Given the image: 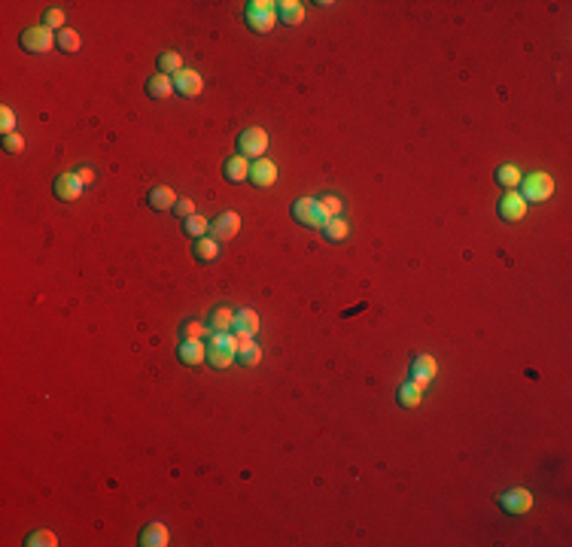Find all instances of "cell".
I'll return each instance as SVG.
<instances>
[{"mask_svg": "<svg viewBox=\"0 0 572 547\" xmlns=\"http://www.w3.org/2000/svg\"><path fill=\"white\" fill-rule=\"evenodd\" d=\"M554 195V180L548 174H530L521 176V198L530 204H542Z\"/></svg>", "mask_w": 572, "mask_h": 547, "instance_id": "obj_1", "label": "cell"}, {"mask_svg": "<svg viewBox=\"0 0 572 547\" xmlns=\"http://www.w3.org/2000/svg\"><path fill=\"white\" fill-rule=\"evenodd\" d=\"M293 219L304 228H323L326 225V216H323V210H320L317 198H299V201L293 204Z\"/></svg>", "mask_w": 572, "mask_h": 547, "instance_id": "obj_2", "label": "cell"}, {"mask_svg": "<svg viewBox=\"0 0 572 547\" xmlns=\"http://www.w3.org/2000/svg\"><path fill=\"white\" fill-rule=\"evenodd\" d=\"M265 149H268V134H265L262 128L241 131V137H238V156H243V158H265V156H262Z\"/></svg>", "mask_w": 572, "mask_h": 547, "instance_id": "obj_3", "label": "cell"}, {"mask_svg": "<svg viewBox=\"0 0 572 547\" xmlns=\"http://www.w3.org/2000/svg\"><path fill=\"white\" fill-rule=\"evenodd\" d=\"M19 43H21V49H25V52H30V55H46V52L55 46V37H52V30H46V28L40 25V28L21 30Z\"/></svg>", "mask_w": 572, "mask_h": 547, "instance_id": "obj_4", "label": "cell"}, {"mask_svg": "<svg viewBox=\"0 0 572 547\" xmlns=\"http://www.w3.org/2000/svg\"><path fill=\"white\" fill-rule=\"evenodd\" d=\"M499 508L506 514H515V517H521V514H527L533 508V492L524 490V487H515V490H506L502 496L497 499Z\"/></svg>", "mask_w": 572, "mask_h": 547, "instance_id": "obj_5", "label": "cell"}, {"mask_svg": "<svg viewBox=\"0 0 572 547\" xmlns=\"http://www.w3.org/2000/svg\"><path fill=\"white\" fill-rule=\"evenodd\" d=\"M238 231H241V216L234 210L219 213V216L210 222V237H213V241H232V237H238Z\"/></svg>", "mask_w": 572, "mask_h": 547, "instance_id": "obj_6", "label": "cell"}, {"mask_svg": "<svg viewBox=\"0 0 572 547\" xmlns=\"http://www.w3.org/2000/svg\"><path fill=\"white\" fill-rule=\"evenodd\" d=\"M497 213H499V219H506V222H517V219H524V213H527V201L521 198V192L512 189V192L502 195Z\"/></svg>", "mask_w": 572, "mask_h": 547, "instance_id": "obj_7", "label": "cell"}, {"mask_svg": "<svg viewBox=\"0 0 572 547\" xmlns=\"http://www.w3.org/2000/svg\"><path fill=\"white\" fill-rule=\"evenodd\" d=\"M247 180L253 183L256 189H268V186H274V180H277V165L268 161V158H256L253 165H250Z\"/></svg>", "mask_w": 572, "mask_h": 547, "instance_id": "obj_8", "label": "cell"}, {"mask_svg": "<svg viewBox=\"0 0 572 547\" xmlns=\"http://www.w3.org/2000/svg\"><path fill=\"white\" fill-rule=\"evenodd\" d=\"M82 183H80V176L76 174H58L55 176V186H52V192H55V198L58 201H76V198L82 195Z\"/></svg>", "mask_w": 572, "mask_h": 547, "instance_id": "obj_9", "label": "cell"}, {"mask_svg": "<svg viewBox=\"0 0 572 547\" xmlns=\"http://www.w3.org/2000/svg\"><path fill=\"white\" fill-rule=\"evenodd\" d=\"M201 89H204V80H201V73L198 71H183L174 76V91H180L183 98H195V95H201Z\"/></svg>", "mask_w": 572, "mask_h": 547, "instance_id": "obj_10", "label": "cell"}, {"mask_svg": "<svg viewBox=\"0 0 572 547\" xmlns=\"http://www.w3.org/2000/svg\"><path fill=\"white\" fill-rule=\"evenodd\" d=\"M232 331H234V337H238V341H247V337H253L256 331H259V313H256V310H250V307L238 310V313H234V326H232Z\"/></svg>", "mask_w": 572, "mask_h": 547, "instance_id": "obj_11", "label": "cell"}, {"mask_svg": "<svg viewBox=\"0 0 572 547\" xmlns=\"http://www.w3.org/2000/svg\"><path fill=\"white\" fill-rule=\"evenodd\" d=\"M436 371H439V362L432 356H426V353L414 356V362H411V380L421 383V387H426V383L436 377Z\"/></svg>", "mask_w": 572, "mask_h": 547, "instance_id": "obj_12", "label": "cell"}, {"mask_svg": "<svg viewBox=\"0 0 572 547\" xmlns=\"http://www.w3.org/2000/svg\"><path fill=\"white\" fill-rule=\"evenodd\" d=\"M171 541V532L165 529V523H147V526L140 529V538H137V544L140 547H165Z\"/></svg>", "mask_w": 572, "mask_h": 547, "instance_id": "obj_13", "label": "cell"}, {"mask_svg": "<svg viewBox=\"0 0 572 547\" xmlns=\"http://www.w3.org/2000/svg\"><path fill=\"white\" fill-rule=\"evenodd\" d=\"M177 359L183 362V365L195 368V365H201V362L207 359V350H204L201 341H183V344L177 346Z\"/></svg>", "mask_w": 572, "mask_h": 547, "instance_id": "obj_14", "label": "cell"}, {"mask_svg": "<svg viewBox=\"0 0 572 547\" xmlns=\"http://www.w3.org/2000/svg\"><path fill=\"white\" fill-rule=\"evenodd\" d=\"M259 359H262V346H259L253 337H247V341H238V350H234V362L243 368H256Z\"/></svg>", "mask_w": 572, "mask_h": 547, "instance_id": "obj_15", "label": "cell"}, {"mask_svg": "<svg viewBox=\"0 0 572 547\" xmlns=\"http://www.w3.org/2000/svg\"><path fill=\"white\" fill-rule=\"evenodd\" d=\"M171 91H174V80H171V76L156 73L152 80H147V98H152V101H167Z\"/></svg>", "mask_w": 572, "mask_h": 547, "instance_id": "obj_16", "label": "cell"}, {"mask_svg": "<svg viewBox=\"0 0 572 547\" xmlns=\"http://www.w3.org/2000/svg\"><path fill=\"white\" fill-rule=\"evenodd\" d=\"M147 201H149V207L152 210H174V204L180 201L177 195H174V189L171 186H156L147 195Z\"/></svg>", "mask_w": 572, "mask_h": 547, "instance_id": "obj_17", "label": "cell"}, {"mask_svg": "<svg viewBox=\"0 0 572 547\" xmlns=\"http://www.w3.org/2000/svg\"><path fill=\"white\" fill-rule=\"evenodd\" d=\"M223 176L228 183H243L250 176V165H247V158L243 156H232V158H225V165H223Z\"/></svg>", "mask_w": 572, "mask_h": 547, "instance_id": "obj_18", "label": "cell"}, {"mask_svg": "<svg viewBox=\"0 0 572 547\" xmlns=\"http://www.w3.org/2000/svg\"><path fill=\"white\" fill-rule=\"evenodd\" d=\"M207 362H210L213 368L234 365V346H225V344H219L216 337H213V344H210V350H207Z\"/></svg>", "mask_w": 572, "mask_h": 547, "instance_id": "obj_19", "label": "cell"}, {"mask_svg": "<svg viewBox=\"0 0 572 547\" xmlns=\"http://www.w3.org/2000/svg\"><path fill=\"white\" fill-rule=\"evenodd\" d=\"M274 21H277L274 10H256V12L247 10V28L256 30V34H268V30L274 28Z\"/></svg>", "mask_w": 572, "mask_h": 547, "instance_id": "obj_20", "label": "cell"}, {"mask_svg": "<svg viewBox=\"0 0 572 547\" xmlns=\"http://www.w3.org/2000/svg\"><path fill=\"white\" fill-rule=\"evenodd\" d=\"M421 392H423L421 383L405 380V383L399 387V392H396V398H399L402 407H417V405H421Z\"/></svg>", "mask_w": 572, "mask_h": 547, "instance_id": "obj_21", "label": "cell"}, {"mask_svg": "<svg viewBox=\"0 0 572 547\" xmlns=\"http://www.w3.org/2000/svg\"><path fill=\"white\" fill-rule=\"evenodd\" d=\"M55 46L64 55H76L80 52V46H82V40H80V34L76 30H71V28H61L58 30V37H55Z\"/></svg>", "mask_w": 572, "mask_h": 547, "instance_id": "obj_22", "label": "cell"}, {"mask_svg": "<svg viewBox=\"0 0 572 547\" xmlns=\"http://www.w3.org/2000/svg\"><path fill=\"white\" fill-rule=\"evenodd\" d=\"M232 326H234V310H232V307H216V310L210 313L213 335H219V331H232Z\"/></svg>", "mask_w": 572, "mask_h": 547, "instance_id": "obj_23", "label": "cell"}, {"mask_svg": "<svg viewBox=\"0 0 572 547\" xmlns=\"http://www.w3.org/2000/svg\"><path fill=\"white\" fill-rule=\"evenodd\" d=\"M192 252H195L198 261H213V259L219 256V241H213V237L204 234V237H198V241H195V250H192Z\"/></svg>", "mask_w": 572, "mask_h": 547, "instance_id": "obj_24", "label": "cell"}, {"mask_svg": "<svg viewBox=\"0 0 572 547\" xmlns=\"http://www.w3.org/2000/svg\"><path fill=\"white\" fill-rule=\"evenodd\" d=\"M277 6H280V19H284L286 25H302L304 3H299V0H284V3H277Z\"/></svg>", "mask_w": 572, "mask_h": 547, "instance_id": "obj_25", "label": "cell"}, {"mask_svg": "<svg viewBox=\"0 0 572 547\" xmlns=\"http://www.w3.org/2000/svg\"><path fill=\"white\" fill-rule=\"evenodd\" d=\"M347 222L341 219V216H335V219H326V225H323V237L329 243H338V241H344L347 237Z\"/></svg>", "mask_w": 572, "mask_h": 547, "instance_id": "obj_26", "label": "cell"}, {"mask_svg": "<svg viewBox=\"0 0 572 547\" xmlns=\"http://www.w3.org/2000/svg\"><path fill=\"white\" fill-rule=\"evenodd\" d=\"M497 183L506 192H512L515 186H521V171H517L515 165H502V167H497Z\"/></svg>", "mask_w": 572, "mask_h": 547, "instance_id": "obj_27", "label": "cell"}, {"mask_svg": "<svg viewBox=\"0 0 572 547\" xmlns=\"http://www.w3.org/2000/svg\"><path fill=\"white\" fill-rule=\"evenodd\" d=\"M207 231H210V222L204 216H198V213H195V216H189V219H183V234H186V237H195V241H198V237H204Z\"/></svg>", "mask_w": 572, "mask_h": 547, "instance_id": "obj_28", "label": "cell"}, {"mask_svg": "<svg viewBox=\"0 0 572 547\" xmlns=\"http://www.w3.org/2000/svg\"><path fill=\"white\" fill-rule=\"evenodd\" d=\"M180 71H183V58L177 55V52H162V55H158V73L177 76Z\"/></svg>", "mask_w": 572, "mask_h": 547, "instance_id": "obj_29", "label": "cell"}, {"mask_svg": "<svg viewBox=\"0 0 572 547\" xmlns=\"http://www.w3.org/2000/svg\"><path fill=\"white\" fill-rule=\"evenodd\" d=\"M25 544L28 547H55L58 538H55V532H49V529H37V532H30L25 538Z\"/></svg>", "mask_w": 572, "mask_h": 547, "instance_id": "obj_30", "label": "cell"}, {"mask_svg": "<svg viewBox=\"0 0 572 547\" xmlns=\"http://www.w3.org/2000/svg\"><path fill=\"white\" fill-rule=\"evenodd\" d=\"M317 204H320V210H323V216H326V219L341 216V198L326 195V198H317Z\"/></svg>", "mask_w": 572, "mask_h": 547, "instance_id": "obj_31", "label": "cell"}, {"mask_svg": "<svg viewBox=\"0 0 572 547\" xmlns=\"http://www.w3.org/2000/svg\"><path fill=\"white\" fill-rule=\"evenodd\" d=\"M43 28L46 30H61V28H64V12H61V10H46L43 12Z\"/></svg>", "mask_w": 572, "mask_h": 547, "instance_id": "obj_32", "label": "cell"}, {"mask_svg": "<svg viewBox=\"0 0 572 547\" xmlns=\"http://www.w3.org/2000/svg\"><path fill=\"white\" fill-rule=\"evenodd\" d=\"M21 149H25V137H21V134H6L3 137V152H6V156H19Z\"/></svg>", "mask_w": 572, "mask_h": 547, "instance_id": "obj_33", "label": "cell"}, {"mask_svg": "<svg viewBox=\"0 0 572 547\" xmlns=\"http://www.w3.org/2000/svg\"><path fill=\"white\" fill-rule=\"evenodd\" d=\"M201 335H204L201 322H192V319H189L186 326H183V341H201Z\"/></svg>", "mask_w": 572, "mask_h": 547, "instance_id": "obj_34", "label": "cell"}, {"mask_svg": "<svg viewBox=\"0 0 572 547\" xmlns=\"http://www.w3.org/2000/svg\"><path fill=\"white\" fill-rule=\"evenodd\" d=\"M174 213H177L180 219H189V216H195V201H189V198H180V201L174 204Z\"/></svg>", "mask_w": 572, "mask_h": 547, "instance_id": "obj_35", "label": "cell"}, {"mask_svg": "<svg viewBox=\"0 0 572 547\" xmlns=\"http://www.w3.org/2000/svg\"><path fill=\"white\" fill-rule=\"evenodd\" d=\"M0 125H3V137L6 134H15V115H12V110L10 106H3V110H0Z\"/></svg>", "mask_w": 572, "mask_h": 547, "instance_id": "obj_36", "label": "cell"}, {"mask_svg": "<svg viewBox=\"0 0 572 547\" xmlns=\"http://www.w3.org/2000/svg\"><path fill=\"white\" fill-rule=\"evenodd\" d=\"M76 176H80L82 186H91V183H95V171H91V167H80V171H76Z\"/></svg>", "mask_w": 572, "mask_h": 547, "instance_id": "obj_37", "label": "cell"}, {"mask_svg": "<svg viewBox=\"0 0 572 547\" xmlns=\"http://www.w3.org/2000/svg\"><path fill=\"white\" fill-rule=\"evenodd\" d=\"M274 6H277V3H271V0H250L247 10L256 12V10H274Z\"/></svg>", "mask_w": 572, "mask_h": 547, "instance_id": "obj_38", "label": "cell"}]
</instances>
